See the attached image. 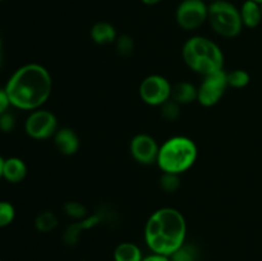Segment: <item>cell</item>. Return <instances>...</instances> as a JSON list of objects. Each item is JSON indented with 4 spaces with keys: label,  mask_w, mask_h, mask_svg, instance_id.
Here are the masks:
<instances>
[{
    "label": "cell",
    "mask_w": 262,
    "mask_h": 261,
    "mask_svg": "<svg viewBox=\"0 0 262 261\" xmlns=\"http://www.w3.org/2000/svg\"><path fill=\"white\" fill-rule=\"evenodd\" d=\"M4 89L13 107L33 112L50 99L53 79L43 66L28 63L13 72Z\"/></svg>",
    "instance_id": "6da1fadb"
},
{
    "label": "cell",
    "mask_w": 262,
    "mask_h": 261,
    "mask_svg": "<svg viewBox=\"0 0 262 261\" xmlns=\"http://www.w3.org/2000/svg\"><path fill=\"white\" fill-rule=\"evenodd\" d=\"M187 222L179 210L161 207L145 225V242L151 252L170 256L186 243Z\"/></svg>",
    "instance_id": "7a4b0ae2"
},
{
    "label": "cell",
    "mask_w": 262,
    "mask_h": 261,
    "mask_svg": "<svg viewBox=\"0 0 262 261\" xmlns=\"http://www.w3.org/2000/svg\"><path fill=\"white\" fill-rule=\"evenodd\" d=\"M182 55L191 71L204 77L224 69V54L220 46L204 36L188 38L182 49Z\"/></svg>",
    "instance_id": "3957f363"
},
{
    "label": "cell",
    "mask_w": 262,
    "mask_h": 261,
    "mask_svg": "<svg viewBox=\"0 0 262 261\" xmlns=\"http://www.w3.org/2000/svg\"><path fill=\"white\" fill-rule=\"evenodd\" d=\"M199 156L197 145L186 136L168 138L159 150L156 164L163 173L183 174L194 165Z\"/></svg>",
    "instance_id": "277c9868"
},
{
    "label": "cell",
    "mask_w": 262,
    "mask_h": 261,
    "mask_svg": "<svg viewBox=\"0 0 262 261\" xmlns=\"http://www.w3.org/2000/svg\"><path fill=\"white\" fill-rule=\"evenodd\" d=\"M207 22L214 32L225 38L237 37L245 27L239 8L228 0L210 3Z\"/></svg>",
    "instance_id": "5b68a950"
},
{
    "label": "cell",
    "mask_w": 262,
    "mask_h": 261,
    "mask_svg": "<svg viewBox=\"0 0 262 261\" xmlns=\"http://www.w3.org/2000/svg\"><path fill=\"white\" fill-rule=\"evenodd\" d=\"M209 4L205 0H182L176 10V20L184 31H194L207 22Z\"/></svg>",
    "instance_id": "8992f818"
},
{
    "label": "cell",
    "mask_w": 262,
    "mask_h": 261,
    "mask_svg": "<svg viewBox=\"0 0 262 261\" xmlns=\"http://www.w3.org/2000/svg\"><path fill=\"white\" fill-rule=\"evenodd\" d=\"M58 129L59 124L55 114L42 107L30 112L25 120V132L32 140H48L54 137Z\"/></svg>",
    "instance_id": "52a82bcc"
},
{
    "label": "cell",
    "mask_w": 262,
    "mask_h": 261,
    "mask_svg": "<svg viewBox=\"0 0 262 261\" xmlns=\"http://www.w3.org/2000/svg\"><path fill=\"white\" fill-rule=\"evenodd\" d=\"M170 82L160 74H150L142 79L138 89L141 100L150 106H161L164 102L171 99Z\"/></svg>",
    "instance_id": "ba28073f"
},
{
    "label": "cell",
    "mask_w": 262,
    "mask_h": 261,
    "mask_svg": "<svg viewBox=\"0 0 262 261\" xmlns=\"http://www.w3.org/2000/svg\"><path fill=\"white\" fill-rule=\"evenodd\" d=\"M227 72L223 71L204 77V81L197 87V101L202 106H214L222 100L228 89Z\"/></svg>",
    "instance_id": "9c48e42d"
},
{
    "label": "cell",
    "mask_w": 262,
    "mask_h": 261,
    "mask_svg": "<svg viewBox=\"0 0 262 261\" xmlns=\"http://www.w3.org/2000/svg\"><path fill=\"white\" fill-rule=\"evenodd\" d=\"M160 146L155 138L147 133H140L132 138L129 145V151L132 158L142 165H151L158 160Z\"/></svg>",
    "instance_id": "30bf717a"
},
{
    "label": "cell",
    "mask_w": 262,
    "mask_h": 261,
    "mask_svg": "<svg viewBox=\"0 0 262 261\" xmlns=\"http://www.w3.org/2000/svg\"><path fill=\"white\" fill-rule=\"evenodd\" d=\"M53 138L56 150L66 156L74 155L79 150V146H81L78 135L72 128L68 127L59 128Z\"/></svg>",
    "instance_id": "8fae6325"
},
{
    "label": "cell",
    "mask_w": 262,
    "mask_h": 261,
    "mask_svg": "<svg viewBox=\"0 0 262 261\" xmlns=\"http://www.w3.org/2000/svg\"><path fill=\"white\" fill-rule=\"evenodd\" d=\"M27 164L25 160L18 156H10L4 159V165H3V179L8 183L17 184L20 183L23 179L27 177Z\"/></svg>",
    "instance_id": "7c38bea8"
},
{
    "label": "cell",
    "mask_w": 262,
    "mask_h": 261,
    "mask_svg": "<svg viewBox=\"0 0 262 261\" xmlns=\"http://www.w3.org/2000/svg\"><path fill=\"white\" fill-rule=\"evenodd\" d=\"M90 36H91V40L97 45H109L117 41L118 32L112 23L100 20L92 26Z\"/></svg>",
    "instance_id": "4fadbf2b"
},
{
    "label": "cell",
    "mask_w": 262,
    "mask_h": 261,
    "mask_svg": "<svg viewBox=\"0 0 262 261\" xmlns=\"http://www.w3.org/2000/svg\"><path fill=\"white\" fill-rule=\"evenodd\" d=\"M243 26L247 28H256L262 22L261 4L253 0H246L239 8Z\"/></svg>",
    "instance_id": "5bb4252c"
},
{
    "label": "cell",
    "mask_w": 262,
    "mask_h": 261,
    "mask_svg": "<svg viewBox=\"0 0 262 261\" xmlns=\"http://www.w3.org/2000/svg\"><path fill=\"white\" fill-rule=\"evenodd\" d=\"M171 99L178 102L179 105H188L191 102L197 101V87L191 82H178V83L173 84Z\"/></svg>",
    "instance_id": "9a60e30c"
},
{
    "label": "cell",
    "mask_w": 262,
    "mask_h": 261,
    "mask_svg": "<svg viewBox=\"0 0 262 261\" xmlns=\"http://www.w3.org/2000/svg\"><path fill=\"white\" fill-rule=\"evenodd\" d=\"M114 261H142L143 253L136 243L122 242L114 248Z\"/></svg>",
    "instance_id": "2e32d148"
},
{
    "label": "cell",
    "mask_w": 262,
    "mask_h": 261,
    "mask_svg": "<svg viewBox=\"0 0 262 261\" xmlns=\"http://www.w3.org/2000/svg\"><path fill=\"white\" fill-rule=\"evenodd\" d=\"M58 227V217L53 211H42L36 216L35 228L38 232L48 233Z\"/></svg>",
    "instance_id": "e0dca14e"
},
{
    "label": "cell",
    "mask_w": 262,
    "mask_h": 261,
    "mask_svg": "<svg viewBox=\"0 0 262 261\" xmlns=\"http://www.w3.org/2000/svg\"><path fill=\"white\" fill-rule=\"evenodd\" d=\"M228 86L234 87V89H243L247 86L251 81V77L248 72L243 69H235V71L227 72Z\"/></svg>",
    "instance_id": "ac0fdd59"
},
{
    "label": "cell",
    "mask_w": 262,
    "mask_h": 261,
    "mask_svg": "<svg viewBox=\"0 0 262 261\" xmlns=\"http://www.w3.org/2000/svg\"><path fill=\"white\" fill-rule=\"evenodd\" d=\"M169 257H170V261H197L199 260V251L194 246L184 243Z\"/></svg>",
    "instance_id": "d6986e66"
},
{
    "label": "cell",
    "mask_w": 262,
    "mask_h": 261,
    "mask_svg": "<svg viewBox=\"0 0 262 261\" xmlns=\"http://www.w3.org/2000/svg\"><path fill=\"white\" fill-rule=\"evenodd\" d=\"M181 106L178 102L174 101L173 99H169L168 101L164 102L160 107V114L168 122H176L181 117Z\"/></svg>",
    "instance_id": "ffe728a7"
},
{
    "label": "cell",
    "mask_w": 262,
    "mask_h": 261,
    "mask_svg": "<svg viewBox=\"0 0 262 261\" xmlns=\"http://www.w3.org/2000/svg\"><path fill=\"white\" fill-rule=\"evenodd\" d=\"M15 219V207L12 202L0 200V228L12 224Z\"/></svg>",
    "instance_id": "44dd1931"
},
{
    "label": "cell",
    "mask_w": 262,
    "mask_h": 261,
    "mask_svg": "<svg viewBox=\"0 0 262 261\" xmlns=\"http://www.w3.org/2000/svg\"><path fill=\"white\" fill-rule=\"evenodd\" d=\"M160 187L165 192H176L181 187V176L173 173H163L160 178Z\"/></svg>",
    "instance_id": "7402d4cb"
},
{
    "label": "cell",
    "mask_w": 262,
    "mask_h": 261,
    "mask_svg": "<svg viewBox=\"0 0 262 261\" xmlns=\"http://www.w3.org/2000/svg\"><path fill=\"white\" fill-rule=\"evenodd\" d=\"M115 46H117V51L120 56H129L132 55L133 50H135V41L130 36L122 35L118 36L117 41H115Z\"/></svg>",
    "instance_id": "603a6c76"
},
{
    "label": "cell",
    "mask_w": 262,
    "mask_h": 261,
    "mask_svg": "<svg viewBox=\"0 0 262 261\" xmlns=\"http://www.w3.org/2000/svg\"><path fill=\"white\" fill-rule=\"evenodd\" d=\"M64 211L68 216L73 219L83 220L87 216V207L83 204L77 201H69L64 205Z\"/></svg>",
    "instance_id": "cb8c5ba5"
},
{
    "label": "cell",
    "mask_w": 262,
    "mask_h": 261,
    "mask_svg": "<svg viewBox=\"0 0 262 261\" xmlns=\"http://www.w3.org/2000/svg\"><path fill=\"white\" fill-rule=\"evenodd\" d=\"M15 117L10 112L4 113L0 115V132L10 133L15 128Z\"/></svg>",
    "instance_id": "d4e9b609"
},
{
    "label": "cell",
    "mask_w": 262,
    "mask_h": 261,
    "mask_svg": "<svg viewBox=\"0 0 262 261\" xmlns=\"http://www.w3.org/2000/svg\"><path fill=\"white\" fill-rule=\"evenodd\" d=\"M10 106H12V104H10V100L7 91H5L4 87H0V115L9 112Z\"/></svg>",
    "instance_id": "484cf974"
},
{
    "label": "cell",
    "mask_w": 262,
    "mask_h": 261,
    "mask_svg": "<svg viewBox=\"0 0 262 261\" xmlns=\"http://www.w3.org/2000/svg\"><path fill=\"white\" fill-rule=\"evenodd\" d=\"M142 261H170V257L166 255H161V253L151 252L150 255L143 256Z\"/></svg>",
    "instance_id": "4316f807"
},
{
    "label": "cell",
    "mask_w": 262,
    "mask_h": 261,
    "mask_svg": "<svg viewBox=\"0 0 262 261\" xmlns=\"http://www.w3.org/2000/svg\"><path fill=\"white\" fill-rule=\"evenodd\" d=\"M145 5H156L161 2V0H141Z\"/></svg>",
    "instance_id": "83f0119b"
},
{
    "label": "cell",
    "mask_w": 262,
    "mask_h": 261,
    "mask_svg": "<svg viewBox=\"0 0 262 261\" xmlns=\"http://www.w3.org/2000/svg\"><path fill=\"white\" fill-rule=\"evenodd\" d=\"M3 165H4V158L0 155V179H3Z\"/></svg>",
    "instance_id": "f1b7e54d"
},
{
    "label": "cell",
    "mask_w": 262,
    "mask_h": 261,
    "mask_svg": "<svg viewBox=\"0 0 262 261\" xmlns=\"http://www.w3.org/2000/svg\"><path fill=\"white\" fill-rule=\"evenodd\" d=\"M3 64V44L2 41H0V67H2Z\"/></svg>",
    "instance_id": "f546056e"
},
{
    "label": "cell",
    "mask_w": 262,
    "mask_h": 261,
    "mask_svg": "<svg viewBox=\"0 0 262 261\" xmlns=\"http://www.w3.org/2000/svg\"><path fill=\"white\" fill-rule=\"evenodd\" d=\"M253 2H256V3H258V4H262V0H253Z\"/></svg>",
    "instance_id": "4dcf8cb0"
},
{
    "label": "cell",
    "mask_w": 262,
    "mask_h": 261,
    "mask_svg": "<svg viewBox=\"0 0 262 261\" xmlns=\"http://www.w3.org/2000/svg\"><path fill=\"white\" fill-rule=\"evenodd\" d=\"M212 2H219V0H210V3H212Z\"/></svg>",
    "instance_id": "1f68e13d"
},
{
    "label": "cell",
    "mask_w": 262,
    "mask_h": 261,
    "mask_svg": "<svg viewBox=\"0 0 262 261\" xmlns=\"http://www.w3.org/2000/svg\"><path fill=\"white\" fill-rule=\"evenodd\" d=\"M261 10H262V4H261Z\"/></svg>",
    "instance_id": "d6a6232c"
},
{
    "label": "cell",
    "mask_w": 262,
    "mask_h": 261,
    "mask_svg": "<svg viewBox=\"0 0 262 261\" xmlns=\"http://www.w3.org/2000/svg\"><path fill=\"white\" fill-rule=\"evenodd\" d=\"M0 261H2V257H0Z\"/></svg>",
    "instance_id": "836d02e7"
},
{
    "label": "cell",
    "mask_w": 262,
    "mask_h": 261,
    "mask_svg": "<svg viewBox=\"0 0 262 261\" xmlns=\"http://www.w3.org/2000/svg\"><path fill=\"white\" fill-rule=\"evenodd\" d=\"M0 2H3V0H0Z\"/></svg>",
    "instance_id": "e575fe53"
}]
</instances>
